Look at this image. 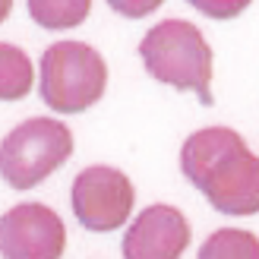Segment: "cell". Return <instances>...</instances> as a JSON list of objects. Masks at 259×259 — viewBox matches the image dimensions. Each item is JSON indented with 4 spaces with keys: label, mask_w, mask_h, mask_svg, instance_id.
I'll use <instances>...</instances> for the list:
<instances>
[{
    "label": "cell",
    "mask_w": 259,
    "mask_h": 259,
    "mask_svg": "<svg viewBox=\"0 0 259 259\" xmlns=\"http://www.w3.org/2000/svg\"><path fill=\"white\" fill-rule=\"evenodd\" d=\"M180 171L212 209L225 215L259 212V155L231 126H205L184 139Z\"/></svg>",
    "instance_id": "obj_1"
},
{
    "label": "cell",
    "mask_w": 259,
    "mask_h": 259,
    "mask_svg": "<svg viewBox=\"0 0 259 259\" xmlns=\"http://www.w3.org/2000/svg\"><path fill=\"white\" fill-rule=\"evenodd\" d=\"M139 57L158 82L196 92L202 105H212V48L199 25L187 19L155 22L139 41Z\"/></svg>",
    "instance_id": "obj_2"
},
{
    "label": "cell",
    "mask_w": 259,
    "mask_h": 259,
    "mask_svg": "<svg viewBox=\"0 0 259 259\" xmlns=\"http://www.w3.org/2000/svg\"><path fill=\"white\" fill-rule=\"evenodd\" d=\"M108 63L85 41H54L41 57V98L57 114L89 111L105 95Z\"/></svg>",
    "instance_id": "obj_3"
},
{
    "label": "cell",
    "mask_w": 259,
    "mask_h": 259,
    "mask_svg": "<svg viewBox=\"0 0 259 259\" xmlns=\"http://www.w3.org/2000/svg\"><path fill=\"white\" fill-rule=\"evenodd\" d=\"M73 155V133L51 117H29L0 142V177L13 190H32Z\"/></svg>",
    "instance_id": "obj_4"
},
{
    "label": "cell",
    "mask_w": 259,
    "mask_h": 259,
    "mask_svg": "<svg viewBox=\"0 0 259 259\" xmlns=\"http://www.w3.org/2000/svg\"><path fill=\"white\" fill-rule=\"evenodd\" d=\"M136 202V190L120 167L111 164H89L73 177L70 205L79 225L89 231H117L126 225Z\"/></svg>",
    "instance_id": "obj_5"
},
{
    "label": "cell",
    "mask_w": 259,
    "mask_h": 259,
    "mask_svg": "<svg viewBox=\"0 0 259 259\" xmlns=\"http://www.w3.org/2000/svg\"><path fill=\"white\" fill-rule=\"evenodd\" d=\"M67 250V228L45 202H19L0 215L4 259H60Z\"/></svg>",
    "instance_id": "obj_6"
},
{
    "label": "cell",
    "mask_w": 259,
    "mask_h": 259,
    "mask_svg": "<svg viewBox=\"0 0 259 259\" xmlns=\"http://www.w3.org/2000/svg\"><path fill=\"white\" fill-rule=\"evenodd\" d=\"M190 222L174 205L155 202L142 209L126 228L120 253L123 259H180L190 247Z\"/></svg>",
    "instance_id": "obj_7"
},
{
    "label": "cell",
    "mask_w": 259,
    "mask_h": 259,
    "mask_svg": "<svg viewBox=\"0 0 259 259\" xmlns=\"http://www.w3.org/2000/svg\"><path fill=\"white\" fill-rule=\"evenodd\" d=\"M32 60L22 48L0 41V101H16L32 92Z\"/></svg>",
    "instance_id": "obj_8"
},
{
    "label": "cell",
    "mask_w": 259,
    "mask_h": 259,
    "mask_svg": "<svg viewBox=\"0 0 259 259\" xmlns=\"http://www.w3.org/2000/svg\"><path fill=\"white\" fill-rule=\"evenodd\" d=\"M196 259H259V237L240 228H218L205 237Z\"/></svg>",
    "instance_id": "obj_9"
},
{
    "label": "cell",
    "mask_w": 259,
    "mask_h": 259,
    "mask_svg": "<svg viewBox=\"0 0 259 259\" xmlns=\"http://www.w3.org/2000/svg\"><path fill=\"white\" fill-rule=\"evenodd\" d=\"M92 4L89 0H29V13L38 25L45 29H70V25H79Z\"/></svg>",
    "instance_id": "obj_10"
},
{
    "label": "cell",
    "mask_w": 259,
    "mask_h": 259,
    "mask_svg": "<svg viewBox=\"0 0 259 259\" xmlns=\"http://www.w3.org/2000/svg\"><path fill=\"white\" fill-rule=\"evenodd\" d=\"M193 7H196L199 13H205V16L231 19V16H237V13H243L250 4H247V0H231V4H209V0H193Z\"/></svg>",
    "instance_id": "obj_11"
},
{
    "label": "cell",
    "mask_w": 259,
    "mask_h": 259,
    "mask_svg": "<svg viewBox=\"0 0 259 259\" xmlns=\"http://www.w3.org/2000/svg\"><path fill=\"white\" fill-rule=\"evenodd\" d=\"M161 4L158 0H142V4H126V0H111V10L123 13V16H146V13H155Z\"/></svg>",
    "instance_id": "obj_12"
},
{
    "label": "cell",
    "mask_w": 259,
    "mask_h": 259,
    "mask_svg": "<svg viewBox=\"0 0 259 259\" xmlns=\"http://www.w3.org/2000/svg\"><path fill=\"white\" fill-rule=\"evenodd\" d=\"M10 10H13V4H10V0H0V22H4V19L10 16Z\"/></svg>",
    "instance_id": "obj_13"
}]
</instances>
